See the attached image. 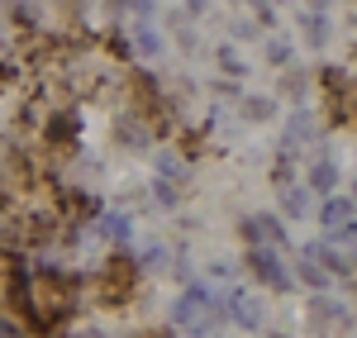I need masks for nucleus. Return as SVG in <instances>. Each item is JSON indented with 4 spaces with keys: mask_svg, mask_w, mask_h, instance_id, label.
Returning <instances> with one entry per match:
<instances>
[{
    "mask_svg": "<svg viewBox=\"0 0 357 338\" xmlns=\"http://www.w3.org/2000/svg\"><path fill=\"white\" fill-rule=\"evenodd\" d=\"M77 114L72 110H53V119L43 124V139H48V148H57V153H72L77 148Z\"/></svg>",
    "mask_w": 357,
    "mask_h": 338,
    "instance_id": "20e7f679",
    "label": "nucleus"
},
{
    "mask_svg": "<svg viewBox=\"0 0 357 338\" xmlns=\"http://www.w3.org/2000/svg\"><path fill=\"white\" fill-rule=\"evenodd\" d=\"M281 210L296 220V215H305V191L301 186H281Z\"/></svg>",
    "mask_w": 357,
    "mask_h": 338,
    "instance_id": "1a4fd4ad",
    "label": "nucleus"
},
{
    "mask_svg": "<svg viewBox=\"0 0 357 338\" xmlns=\"http://www.w3.org/2000/svg\"><path fill=\"white\" fill-rule=\"evenodd\" d=\"M10 82H15V72H10V67L0 62V86H10Z\"/></svg>",
    "mask_w": 357,
    "mask_h": 338,
    "instance_id": "ddd939ff",
    "label": "nucleus"
},
{
    "mask_svg": "<svg viewBox=\"0 0 357 338\" xmlns=\"http://www.w3.org/2000/svg\"><path fill=\"white\" fill-rule=\"evenodd\" d=\"M176 143H181V158H200V153H205V134H200V129H186Z\"/></svg>",
    "mask_w": 357,
    "mask_h": 338,
    "instance_id": "9d476101",
    "label": "nucleus"
},
{
    "mask_svg": "<svg viewBox=\"0 0 357 338\" xmlns=\"http://www.w3.org/2000/svg\"><path fill=\"white\" fill-rule=\"evenodd\" d=\"M243 267H248V277H252V282H262L267 291H291V282H296V272L281 262L276 248H248Z\"/></svg>",
    "mask_w": 357,
    "mask_h": 338,
    "instance_id": "f03ea898",
    "label": "nucleus"
},
{
    "mask_svg": "<svg viewBox=\"0 0 357 338\" xmlns=\"http://www.w3.org/2000/svg\"><path fill=\"white\" fill-rule=\"evenodd\" d=\"M224 319H234V324H243V329H262L267 305H262L257 295H248V291H229V295H224Z\"/></svg>",
    "mask_w": 357,
    "mask_h": 338,
    "instance_id": "7ed1b4c3",
    "label": "nucleus"
},
{
    "mask_svg": "<svg viewBox=\"0 0 357 338\" xmlns=\"http://www.w3.org/2000/svg\"><path fill=\"white\" fill-rule=\"evenodd\" d=\"M86 291L96 295V305H100V310H124V305H134L138 257L124 253V248H114V253L96 267V277H86Z\"/></svg>",
    "mask_w": 357,
    "mask_h": 338,
    "instance_id": "f257e3e1",
    "label": "nucleus"
},
{
    "mask_svg": "<svg viewBox=\"0 0 357 338\" xmlns=\"http://www.w3.org/2000/svg\"><path fill=\"white\" fill-rule=\"evenodd\" d=\"M105 48H110L114 57H129V43H124V38H119V33H110V38H105Z\"/></svg>",
    "mask_w": 357,
    "mask_h": 338,
    "instance_id": "9b49d317",
    "label": "nucleus"
},
{
    "mask_svg": "<svg viewBox=\"0 0 357 338\" xmlns=\"http://www.w3.org/2000/svg\"><path fill=\"white\" fill-rule=\"evenodd\" d=\"M333 181H338V171H333L329 162H319V167L310 171V186H314V191H319V196H324V200L333 196Z\"/></svg>",
    "mask_w": 357,
    "mask_h": 338,
    "instance_id": "6e6552de",
    "label": "nucleus"
},
{
    "mask_svg": "<svg viewBox=\"0 0 357 338\" xmlns=\"http://www.w3.org/2000/svg\"><path fill=\"white\" fill-rule=\"evenodd\" d=\"M96 233H100V238H110L114 248H124V243L134 238V220H129V215H105V220L96 224Z\"/></svg>",
    "mask_w": 357,
    "mask_h": 338,
    "instance_id": "423d86ee",
    "label": "nucleus"
},
{
    "mask_svg": "<svg viewBox=\"0 0 357 338\" xmlns=\"http://www.w3.org/2000/svg\"><path fill=\"white\" fill-rule=\"evenodd\" d=\"M329 119H333V124H353V129H357V82L348 86V95L338 100V110H333Z\"/></svg>",
    "mask_w": 357,
    "mask_h": 338,
    "instance_id": "0eeeda50",
    "label": "nucleus"
},
{
    "mask_svg": "<svg viewBox=\"0 0 357 338\" xmlns=\"http://www.w3.org/2000/svg\"><path fill=\"white\" fill-rule=\"evenodd\" d=\"M353 220H357V205H353V200L329 196L324 205H319V224H324V233H329V238H338V233L353 224Z\"/></svg>",
    "mask_w": 357,
    "mask_h": 338,
    "instance_id": "39448f33",
    "label": "nucleus"
},
{
    "mask_svg": "<svg viewBox=\"0 0 357 338\" xmlns=\"http://www.w3.org/2000/svg\"><path fill=\"white\" fill-rule=\"evenodd\" d=\"M129 338H172L167 329H138V334H129Z\"/></svg>",
    "mask_w": 357,
    "mask_h": 338,
    "instance_id": "f8f14e48",
    "label": "nucleus"
}]
</instances>
